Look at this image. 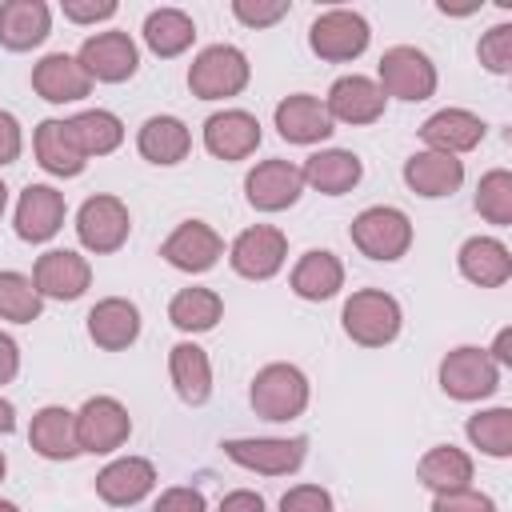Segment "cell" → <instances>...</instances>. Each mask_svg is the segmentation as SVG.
Wrapping results in <instances>:
<instances>
[{
    "instance_id": "6da1fadb",
    "label": "cell",
    "mask_w": 512,
    "mask_h": 512,
    "mask_svg": "<svg viewBox=\"0 0 512 512\" xmlns=\"http://www.w3.org/2000/svg\"><path fill=\"white\" fill-rule=\"evenodd\" d=\"M340 324H344V336L360 348H384L400 336V324H404V312H400V300L384 288H360L344 300V312H340Z\"/></svg>"
},
{
    "instance_id": "7a4b0ae2",
    "label": "cell",
    "mask_w": 512,
    "mask_h": 512,
    "mask_svg": "<svg viewBox=\"0 0 512 512\" xmlns=\"http://www.w3.org/2000/svg\"><path fill=\"white\" fill-rule=\"evenodd\" d=\"M308 396H312L308 376H304L296 364H284V360L264 364V368L252 376V384H248V404H252V412L264 416V420H276V424L296 420V416L308 408Z\"/></svg>"
},
{
    "instance_id": "3957f363",
    "label": "cell",
    "mask_w": 512,
    "mask_h": 512,
    "mask_svg": "<svg viewBox=\"0 0 512 512\" xmlns=\"http://www.w3.org/2000/svg\"><path fill=\"white\" fill-rule=\"evenodd\" d=\"M252 80V64L236 44H208L188 64V88L196 100H228L240 96Z\"/></svg>"
},
{
    "instance_id": "277c9868",
    "label": "cell",
    "mask_w": 512,
    "mask_h": 512,
    "mask_svg": "<svg viewBox=\"0 0 512 512\" xmlns=\"http://www.w3.org/2000/svg\"><path fill=\"white\" fill-rule=\"evenodd\" d=\"M348 236H352L360 256L392 264L412 248V220L392 204H372L352 220Z\"/></svg>"
},
{
    "instance_id": "5b68a950",
    "label": "cell",
    "mask_w": 512,
    "mask_h": 512,
    "mask_svg": "<svg viewBox=\"0 0 512 512\" xmlns=\"http://www.w3.org/2000/svg\"><path fill=\"white\" fill-rule=\"evenodd\" d=\"M440 388L452 400H488L500 388V364L488 356V348L476 344H460L452 352H444L440 360Z\"/></svg>"
},
{
    "instance_id": "8992f818",
    "label": "cell",
    "mask_w": 512,
    "mask_h": 512,
    "mask_svg": "<svg viewBox=\"0 0 512 512\" xmlns=\"http://www.w3.org/2000/svg\"><path fill=\"white\" fill-rule=\"evenodd\" d=\"M436 80H440V76H436L432 56L420 52V48H412V44L388 48V52L380 56V64H376V84H380V92H384V96H396V100H408V104L428 100V96L436 92Z\"/></svg>"
},
{
    "instance_id": "52a82bcc",
    "label": "cell",
    "mask_w": 512,
    "mask_h": 512,
    "mask_svg": "<svg viewBox=\"0 0 512 512\" xmlns=\"http://www.w3.org/2000/svg\"><path fill=\"white\" fill-rule=\"evenodd\" d=\"M132 436V416L116 396H88L76 408V444L88 456H108Z\"/></svg>"
},
{
    "instance_id": "ba28073f",
    "label": "cell",
    "mask_w": 512,
    "mask_h": 512,
    "mask_svg": "<svg viewBox=\"0 0 512 512\" xmlns=\"http://www.w3.org/2000/svg\"><path fill=\"white\" fill-rule=\"evenodd\" d=\"M368 40H372V28L352 8H328L308 28V48L328 64H348V60L364 56Z\"/></svg>"
},
{
    "instance_id": "9c48e42d",
    "label": "cell",
    "mask_w": 512,
    "mask_h": 512,
    "mask_svg": "<svg viewBox=\"0 0 512 512\" xmlns=\"http://www.w3.org/2000/svg\"><path fill=\"white\" fill-rule=\"evenodd\" d=\"M220 448L232 464L260 472V476H288L308 456L304 436H236V440H224Z\"/></svg>"
},
{
    "instance_id": "30bf717a",
    "label": "cell",
    "mask_w": 512,
    "mask_h": 512,
    "mask_svg": "<svg viewBox=\"0 0 512 512\" xmlns=\"http://www.w3.org/2000/svg\"><path fill=\"white\" fill-rule=\"evenodd\" d=\"M132 232V216H128V204L120 196H108V192H96L80 204L76 212V240L92 252V256H108L116 248H124Z\"/></svg>"
},
{
    "instance_id": "8fae6325",
    "label": "cell",
    "mask_w": 512,
    "mask_h": 512,
    "mask_svg": "<svg viewBox=\"0 0 512 512\" xmlns=\"http://www.w3.org/2000/svg\"><path fill=\"white\" fill-rule=\"evenodd\" d=\"M284 260H288V236L272 224L244 228L228 248V264L244 280H272L284 268Z\"/></svg>"
},
{
    "instance_id": "7c38bea8",
    "label": "cell",
    "mask_w": 512,
    "mask_h": 512,
    "mask_svg": "<svg viewBox=\"0 0 512 512\" xmlns=\"http://www.w3.org/2000/svg\"><path fill=\"white\" fill-rule=\"evenodd\" d=\"M76 60L92 76V84L96 80L100 84H124L140 68V48H136V40L128 32H96V36H88L80 44Z\"/></svg>"
},
{
    "instance_id": "4fadbf2b",
    "label": "cell",
    "mask_w": 512,
    "mask_h": 512,
    "mask_svg": "<svg viewBox=\"0 0 512 512\" xmlns=\"http://www.w3.org/2000/svg\"><path fill=\"white\" fill-rule=\"evenodd\" d=\"M300 192H304V172H300V164L280 160V156L260 160V164L248 168V176H244V196H248V204H252L256 212H284V208H292V204L300 200Z\"/></svg>"
},
{
    "instance_id": "5bb4252c",
    "label": "cell",
    "mask_w": 512,
    "mask_h": 512,
    "mask_svg": "<svg viewBox=\"0 0 512 512\" xmlns=\"http://www.w3.org/2000/svg\"><path fill=\"white\" fill-rule=\"evenodd\" d=\"M32 284L40 300H80L92 284V264L72 248H48L32 264Z\"/></svg>"
},
{
    "instance_id": "9a60e30c",
    "label": "cell",
    "mask_w": 512,
    "mask_h": 512,
    "mask_svg": "<svg viewBox=\"0 0 512 512\" xmlns=\"http://www.w3.org/2000/svg\"><path fill=\"white\" fill-rule=\"evenodd\" d=\"M64 216H68V204H64V192L52 188V184H28L16 200V236L24 244H44L52 240L60 228H64Z\"/></svg>"
},
{
    "instance_id": "2e32d148",
    "label": "cell",
    "mask_w": 512,
    "mask_h": 512,
    "mask_svg": "<svg viewBox=\"0 0 512 512\" xmlns=\"http://www.w3.org/2000/svg\"><path fill=\"white\" fill-rule=\"evenodd\" d=\"M384 104H388V96L380 92V84L372 76H360V72L332 80V88L324 96V108H328L332 124H352V128L356 124H376L384 116Z\"/></svg>"
},
{
    "instance_id": "e0dca14e",
    "label": "cell",
    "mask_w": 512,
    "mask_h": 512,
    "mask_svg": "<svg viewBox=\"0 0 512 512\" xmlns=\"http://www.w3.org/2000/svg\"><path fill=\"white\" fill-rule=\"evenodd\" d=\"M160 256H164L172 268L196 276V272L216 268V260L224 256V240H220V232H216L212 224H204V220H180V224L172 228V236L160 244Z\"/></svg>"
},
{
    "instance_id": "ac0fdd59",
    "label": "cell",
    "mask_w": 512,
    "mask_h": 512,
    "mask_svg": "<svg viewBox=\"0 0 512 512\" xmlns=\"http://www.w3.org/2000/svg\"><path fill=\"white\" fill-rule=\"evenodd\" d=\"M260 120L244 108H224L204 120V148L216 160H248L260 148Z\"/></svg>"
},
{
    "instance_id": "d6986e66",
    "label": "cell",
    "mask_w": 512,
    "mask_h": 512,
    "mask_svg": "<svg viewBox=\"0 0 512 512\" xmlns=\"http://www.w3.org/2000/svg\"><path fill=\"white\" fill-rule=\"evenodd\" d=\"M156 488V464L144 456H120L96 472V496L112 508H132Z\"/></svg>"
},
{
    "instance_id": "ffe728a7",
    "label": "cell",
    "mask_w": 512,
    "mask_h": 512,
    "mask_svg": "<svg viewBox=\"0 0 512 512\" xmlns=\"http://www.w3.org/2000/svg\"><path fill=\"white\" fill-rule=\"evenodd\" d=\"M32 88L48 104H76L92 92V76L68 52H48L32 64Z\"/></svg>"
},
{
    "instance_id": "44dd1931",
    "label": "cell",
    "mask_w": 512,
    "mask_h": 512,
    "mask_svg": "<svg viewBox=\"0 0 512 512\" xmlns=\"http://www.w3.org/2000/svg\"><path fill=\"white\" fill-rule=\"evenodd\" d=\"M272 120H276V132H280L288 144H320V140H328V136L336 132V124H332L324 100H320V96H308V92L284 96V100L276 104Z\"/></svg>"
},
{
    "instance_id": "7402d4cb",
    "label": "cell",
    "mask_w": 512,
    "mask_h": 512,
    "mask_svg": "<svg viewBox=\"0 0 512 512\" xmlns=\"http://www.w3.org/2000/svg\"><path fill=\"white\" fill-rule=\"evenodd\" d=\"M488 124L468 112V108H440L432 112L424 124H420V140L424 148L432 152H448V156H460V152H472L480 140H484Z\"/></svg>"
},
{
    "instance_id": "603a6c76",
    "label": "cell",
    "mask_w": 512,
    "mask_h": 512,
    "mask_svg": "<svg viewBox=\"0 0 512 512\" xmlns=\"http://www.w3.org/2000/svg\"><path fill=\"white\" fill-rule=\"evenodd\" d=\"M404 184L424 196V200H440V196H452L460 184H464V160L460 156H448V152H432V148H420L404 160Z\"/></svg>"
},
{
    "instance_id": "cb8c5ba5",
    "label": "cell",
    "mask_w": 512,
    "mask_h": 512,
    "mask_svg": "<svg viewBox=\"0 0 512 512\" xmlns=\"http://www.w3.org/2000/svg\"><path fill=\"white\" fill-rule=\"evenodd\" d=\"M88 336L104 352H124L140 336V308L124 296H104L88 312Z\"/></svg>"
},
{
    "instance_id": "d4e9b609",
    "label": "cell",
    "mask_w": 512,
    "mask_h": 512,
    "mask_svg": "<svg viewBox=\"0 0 512 512\" xmlns=\"http://www.w3.org/2000/svg\"><path fill=\"white\" fill-rule=\"evenodd\" d=\"M32 152H36V164L48 176H60V180L80 176L84 164H88L76 136L68 132V120H40L36 132H32Z\"/></svg>"
},
{
    "instance_id": "484cf974",
    "label": "cell",
    "mask_w": 512,
    "mask_h": 512,
    "mask_svg": "<svg viewBox=\"0 0 512 512\" xmlns=\"http://www.w3.org/2000/svg\"><path fill=\"white\" fill-rule=\"evenodd\" d=\"M460 276L472 280L476 288H500L512 280V252L496 236H468L456 252Z\"/></svg>"
},
{
    "instance_id": "4316f807",
    "label": "cell",
    "mask_w": 512,
    "mask_h": 512,
    "mask_svg": "<svg viewBox=\"0 0 512 512\" xmlns=\"http://www.w3.org/2000/svg\"><path fill=\"white\" fill-rule=\"evenodd\" d=\"M52 32V8L44 0H4L0 4V44L8 52L40 48Z\"/></svg>"
},
{
    "instance_id": "83f0119b",
    "label": "cell",
    "mask_w": 512,
    "mask_h": 512,
    "mask_svg": "<svg viewBox=\"0 0 512 512\" xmlns=\"http://www.w3.org/2000/svg\"><path fill=\"white\" fill-rule=\"evenodd\" d=\"M28 444L44 460H76V412H68L64 404H44L28 424Z\"/></svg>"
},
{
    "instance_id": "f1b7e54d",
    "label": "cell",
    "mask_w": 512,
    "mask_h": 512,
    "mask_svg": "<svg viewBox=\"0 0 512 512\" xmlns=\"http://www.w3.org/2000/svg\"><path fill=\"white\" fill-rule=\"evenodd\" d=\"M300 172H304V184L316 188L320 196H344L360 184L364 164L348 148H324V152H312Z\"/></svg>"
},
{
    "instance_id": "f546056e",
    "label": "cell",
    "mask_w": 512,
    "mask_h": 512,
    "mask_svg": "<svg viewBox=\"0 0 512 512\" xmlns=\"http://www.w3.org/2000/svg\"><path fill=\"white\" fill-rule=\"evenodd\" d=\"M168 376H172L176 396L188 408L208 404V396H212V364H208V352L200 344H192V340L172 344V352H168Z\"/></svg>"
},
{
    "instance_id": "4dcf8cb0",
    "label": "cell",
    "mask_w": 512,
    "mask_h": 512,
    "mask_svg": "<svg viewBox=\"0 0 512 512\" xmlns=\"http://www.w3.org/2000/svg\"><path fill=\"white\" fill-rule=\"evenodd\" d=\"M136 148L148 164H160V168H172L180 164L188 152H192V132L180 116H148L136 132Z\"/></svg>"
},
{
    "instance_id": "1f68e13d",
    "label": "cell",
    "mask_w": 512,
    "mask_h": 512,
    "mask_svg": "<svg viewBox=\"0 0 512 512\" xmlns=\"http://www.w3.org/2000/svg\"><path fill=\"white\" fill-rule=\"evenodd\" d=\"M288 284H292V292H296L300 300H316V304H320V300H332V296L344 288V264H340V256L328 252V248H308V252L296 260Z\"/></svg>"
},
{
    "instance_id": "d6a6232c",
    "label": "cell",
    "mask_w": 512,
    "mask_h": 512,
    "mask_svg": "<svg viewBox=\"0 0 512 512\" xmlns=\"http://www.w3.org/2000/svg\"><path fill=\"white\" fill-rule=\"evenodd\" d=\"M416 480L432 492V496H444V492H460V488H472V456L456 444H436L420 456L416 464Z\"/></svg>"
},
{
    "instance_id": "836d02e7",
    "label": "cell",
    "mask_w": 512,
    "mask_h": 512,
    "mask_svg": "<svg viewBox=\"0 0 512 512\" xmlns=\"http://www.w3.org/2000/svg\"><path fill=\"white\" fill-rule=\"evenodd\" d=\"M196 40V20L180 8H152L144 16V44L160 56V60H172L180 52H188Z\"/></svg>"
},
{
    "instance_id": "e575fe53",
    "label": "cell",
    "mask_w": 512,
    "mask_h": 512,
    "mask_svg": "<svg viewBox=\"0 0 512 512\" xmlns=\"http://www.w3.org/2000/svg\"><path fill=\"white\" fill-rule=\"evenodd\" d=\"M68 132L76 136L84 156H108L124 144V124L108 108H84V112L68 116Z\"/></svg>"
},
{
    "instance_id": "d590c367",
    "label": "cell",
    "mask_w": 512,
    "mask_h": 512,
    "mask_svg": "<svg viewBox=\"0 0 512 512\" xmlns=\"http://www.w3.org/2000/svg\"><path fill=\"white\" fill-rule=\"evenodd\" d=\"M220 316H224L220 292L200 288V284L180 288V292L168 300V320H172L180 332H208V328L220 324Z\"/></svg>"
},
{
    "instance_id": "8d00e7d4",
    "label": "cell",
    "mask_w": 512,
    "mask_h": 512,
    "mask_svg": "<svg viewBox=\"0 0 512 512\" xmlns=\"http://www.w3.org/2000/svg\"><path fill=\"white\" fill-rule=\"evenodd\" d=\"M464 432H468L472 448H480L484 456H492V460L512 456V408H504V404L500 408H480V412L468 416Z\"/></svg>"
},
{
    "instance_id": "74e56055",
    "label": "cell",
    "mask_w": 512,
    "mask_h": 512,
    "mask_svg": "<svg viewBox=\"0 0 512 512\" xmlns=\"http://www.w3.org/2000/svg\"><path fill=\"white\" fill-rule=\"evenodd\" d=\"M40 312H44V300H40L32 276L4 268L0 272V320L32 324V320H40Z\"/></svg>"
},
{
    "instance_id": "f35d334b",
    "label": "cell",
    "mask_w": 512,
    "mask_h": 512,
    "mask_svg": "<svg viewBox=\"0 0 512 512\" xmlns=\"http://www.w3.org/2000/svg\"><path fill=\"white\" fill-rule=\"evenodd\" d=\"M476 212L496 224V228H508L512 224V172L508 168H492L480 176L476 184Z\"/></svg>"
},
{
    "instance_id": "ab89813d",
    "label": "cell",
    "mask_w": 512,
    "mask_h": 512,
    "mask_svg": "<svg viewBox=\"0 0 512 512\" xmlns=\"http://www.w3.org/2000/svg\"><path fill=\"white\" fill-rule=\"evenodd\" d=\"M476 56H480V64H484L488 72H496V76L512 72V24H492V28L480 36Z\"/></svg>"
},
{
    "instance_id": "60d3db41",
    "label": "cell",
    "mask_w": 512,
    "mask_h": 512,
    "mask_svg": "<svg viewBox=\"0 0 512 512\" xmlns=\"http://www.w3.org/2000/svg\"><path fill=\"white\" fill-rule=\"evenodd\" d=\"M288 0H232V16L244 24V28H268L276 20L288 16Z\"/></svg>"
},
{
    "instance_id": "b9f144b4",
    "label": "cell",
    "mask_w": 512,
    "mask_h": 512,
    "mask_svg": "<svg viewBox=\"0 0 512 512\" xmlns=\"http://www.w3.org/2000/svg\"><path fill=\"white\" fill-rule=\"evenodd\" d=\"M280 512H332V492L320 484H296L280 496Z\"/></svg>"
},
{
    "instance_id": "7bdbcfd3",
    "label": "cell",
    "mask_w": 512,
    "mask_h": 512,
    "mask_svg": "<svg viewBox=\"0 0 512 512\" xmlns=\"http://www.w3.org/2000/svg\"><path fill=\"white\" fill-rule=\"evenodd\" d=\"M152 512H208V500L200 488L192 484H176V488H164L152 504Z\"/></svg>"
},
{
    "instance_id": "ee69618b",
    "label": "cell",
    "mask_w": 512,
    "mask_h": 512,
    "mask_svg": "<svg viewBox=\"0 0 512 512\" xmlns=\"http://www.w3.org/2000/svg\"><path fill=\"white\" fill-rule=\"evenodd\" d=\"M432 512H496V500L488 492L476 488H460V492H444L432 500Z\"/></svg>"
},
{
    "instance_id": "f6af8a7d",
    "label": "cell",
    "mask_w": 512,
    "mask_h": 512,
    "mask_svg": "<svg viewBox=\"0 0 512 512\" xmlns=\"http://www.w3.org/2000/svg\"><path fill=\"white\" fill-rule=\"evenodd\" d=\"M60 12L72 24H96V20H112L116 16V0H64Z\"/></svg>"
},
{
    "instance_id": "bcb514c9",
    "label": "cell",
    "mask_w": 512,
    "mask_h": 512,
    "mask_svg": "<svg viewBox=\"0 0 512 512\" xmlns=\"http://www.w3.org/2000/svg\"><path fill=\"white\" fill-rule=\"evenodd\" d=\"M20 148H24L20 120L0 108V168H4V164H16V160H20Z\"/></svg>"
},
{
    "instance_id": "7dc6e473",
    "label": "cell",
    "mask_w": 512,
    "mask_h": 512,
    "mask_svg": "<svg viewBox=\"0 0 512 512\" xmlns=\"http://www.w3.org/2000/svg\"><path fill=\"white\" fill-rule=\"evenodd\" d=\"M216 512H268V508H264V496H260V492H252V488H236V492H228V496L220 500Z\"/></svg>"
},
{
    "instance_id": "c3c4849f",
    "label": "cell",
    "mask_w": 512,
    "mask_h": 512,
    "mask_svg": "<svg viewBox=\"0 0 512 512\" xmlns=\"http://www.w3.org/2000/svg\"><path fill=\"white\" fill-rule=\"evenodd\" d=\"M16 372H20V344L8 332H0V384L16 380Z\"/></svg>"
},
{
    "instance_id": "681fc988",
    "label": "cell",
    "mask_w": 512,
    "mask_h": 512,
    "mask_svg": "<svg viewBox=\"0 0 512 512\" xmlns=\"http://www.w3.org/2000/svg\"><path fill=\"white\" fill-rule=\"evenodd\" d=\"M488 356H492L500 368H512V328H500V332H496V340H492Z\"/></svg>"
},
{
    "instance_id": "f907efd6",
    "label": "cell",
    "mask_w": 512,
    "mask_h": 512,
    "mask_svg": "<svg viewBox=\"0 0 512 512\" xmlns=\"http://www.w3.org/2000/svg\"><path fill=\"white\" fill-rule=\"evenodd\" d=\"M12 428H16V408H12V400L0 396V436H8Z\"/></svg>"
},
{
    "instance_id": "816d5d0a",
    "label": "cell",
    "mask_w": 512,
    "mask_h": 512,
    "mask_svg": "<svg viewBox=\"0 0 512 512\" xmlns=\"http://www.w3.org/2000/svg\"><path fill=\"white\" fill-rule=\"evenodd\" d=\"M4 208H8V184L0 180V216H4Z\"/></svg>"
},
{
    "instance_id": "f5cc1de1",
    "label": "cell",
    "mask_w": 512,
    "mask_h": 512,
    "mask_svg": "<svg viewBox=\"0 0 512 512\" xmlns=\"http://www.w3.org/2000/svg\"><path fill=\"white\" fill-rule=\"evenodd\" d=\"M0 512H20V508H16L12 500H0Z\"/></svg>"
},
{
    "instance_id": "db71d44e",
    "label": "cell",
    "mask_w": 512,
    "mask_h": 512,
    "mask_svg": "<svg viewBox=\"0 0 512 512\" xmlns=\"http://www.w3.org/2000/svg\"><path fill=\"white\" fill-rule=\"evenodd\" d=\"M4 476H8V456L0 452V480H4Z\"/></svg>"
}]
</instances>
